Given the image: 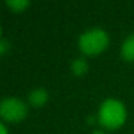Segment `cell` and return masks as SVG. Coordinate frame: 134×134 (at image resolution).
Wrapping results in <instances>:
<instances>
[{
	"instance_id": "1",
	"label": "cell",
	"mask_w": 134,
	"mask_h": 134,
	"mask_svg": "<svg viewBox=\"0 0 134 134\" xmlns=\"http://www.w3.org/2000/svg\"><path fill=\"white\" fill-rule=\"evenodd\" d=\"M99 122L107 129H117L126 120L125 105L116 99H107L101 103L99 114Z\"/></svg>"
},
{
	"instance_id": "2",
	"label": "cell",
	"mask_w": 134,
	"mask_h": 134,
	"mask_svg": "<svg viewBox=\"0 0 134 134\" xmlns=\"http://www.w3.org/2000/svg\"><path fill=\"white\" fill-rule=\"evenodd\" d=\"M109 45V36L100 28L86 30L79 37V47L86 55H97Z\"/></svg>"
},
{
	"instance_id": "3",
	"label": "cell",
	"mask_w": 134,
	"mask_h": 134,
	"mask_svg": "<svg viewBox=\"0 0 134 134\" xmlns=\"http://www.w3.org/2000/svg\"><path fill=\"white\" fill-rule=\"evenodd\" d=\"M26 114H28L26 105L16 97H7L0 104V116L4 121L19 122L24 120Z\"/></svg>"
},
{
	"instance_id": "4",
	"label": "cell",
	"mask_w": 134,
	"mask_h": 134,
	"mask_svg": "<svg viewBox=\"0 0 134 134\" xmlns=\"http://www.w3.org/2000/svg\"><path fill=\"white\" fill-rule=\"evenodd\" d=\"M49 99V93L46 92V90L43 88H38V90H34L29 93L28 96V100H29V104L36 107V108H40V107H43L46 104Z\"/></svg>"
},
{
	"instance_id": "5",
	"label": "cell",
	"mask_w": 134,
	"mask_h": 134,
	"mask_svg": "<svg viewBox=\"0 0 134 134\" xmlns=\"http://www.w3.org/2000/svg\"><path fill=\"white\" fill-rule=\"evenodd\" d=\"M121 55L125 60H134V34H130L122 42Z\"/></svg>"
},
{
	"instance_id": "6",
	"label": "cell",
	"mask_w": 134,
	"mask_h": 134,
	"mask_svg": "<svg viewBox=\"0 0 134 134\" xmlns=\"http://www.w3.org/2000/svg\"><path fill=\"white\" fill-rule=\"evenodd\" d=\"M71 70H72V72L75 74V75H78V76H80V75H83V74H86L87 72V62L84 60V59H75L74 62H72V64H71Z\"/></svg>"
},
{
	"instance_id": "7",
	"label": "cell",
	"mask_w": 134,
	"mask_h": 134,
	"mask_svg": "<svg viewBox=\"0 0 134 134\" xmlns=\"http://www.w3.org/2000/svg\"><path fill=\"white\" fill-rule=\"evenodd\" d=\"M7 5L12 8L15 12H21L29 5V2L28 0H8Z\"/></svg>"
},
{
	"instance_id": "8",
	"label": "cell",
	"mask_w": 134,
	"mask_h": 134,
	"mask_svg": "<svg viewBox=\"0 0 134 134\" xmlns=\"http://www.w3.org/2000/svg\"><path fill=\"white\" fill-rule=\"evenodd\" d=\"M0 46H2V50H0V51H2V54L4 55L5 53H7V49H8V41L5 40V38H2V42H0Z\"/></svg>"
},
{
	"instance_id": "9",
	"label": "cell",
	"mask_w": 134,
	"mask_h": 134,
	"mask_svg": "<svg viewBox=\"0 0 134 134\" xmlns=\"http://www.w3.org/2000/svg\"><path fill=\"white\" fill-rule=\"evenodd\" d=\"M0 130H2V134H8L7 131V126L4 124H0Z\"/></svg>"
},
{
	"instance_id": "10",
	"label": "cell",
	"mask_w": 134,
	"mask_h": 134,
	"mask_svg": "<svg viewBox=\"0 0 134 134\" xmlns=\"http://www.w3.org/2000/svg\"><path fill=\"white\" fill-rule=\"evenodd\" d=\"M92 134H105V133H103V131H93Z\"/></svg>"
}]
</instances>
